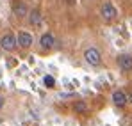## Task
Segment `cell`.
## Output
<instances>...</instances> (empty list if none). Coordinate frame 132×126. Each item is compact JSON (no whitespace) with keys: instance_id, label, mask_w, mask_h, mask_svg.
Wrapping results in <instances>:
<instances>
[{"instance_id":"cell-1","label":"cell","mask_w":132,"mask_h":126,"mask_svg":"<svg viewBox=\"0 0 132 126\" xmlns=\"http://www.w3.org/2000/svg\"><path fill=\"white\" fill-rule=\"evenodd\" d=\"M84 59H86V62L89 66H100V62H102V53L96 48H88L84 52Z\"/></svg>"},{"instance_id":"cell-2","label":"cell","mask_w":132,"mask_h":126,"mask_svg":"<svg viewBox=\"0 0 132 126\" xmlns=\"http://www.w3.org/2000/svg\"><path fill=\"white\" fill-rule=\"evenodd\" d=\"M0 46H2V50H5V52H13V50L18 46L16 36H14V34H5V36H2V37H0Z\"/></svg>"},{"instance_id":"cell-3","label":"cell","mask_w":132,"mask_h":126,"mask_svg":"<svg viewBox=\"0 0 132 126\" xmlns=\"http://www.w3.org/2000/svg\"><path fill=\"white\" fill-rule=\"evenodd\" d=\"M100 14H102V18L105 21H112L118 16V11H116V7L112 4H104L102 9H100Z\"/></svg>"},{"instance_id":"cell-4","label":"cell","mask_w":132,"mask_h":126,"mask_svg":"<svg viewBox=\"0 0 132 126\" xmlns=\"http://www.w3.org/2000/svg\"><path fill=\"white\" fill-rule=\"evenodd\" d=\"M112 103L118 106V108H123V106L129 103V96H127L121 89H118V91L112 92Z\"/></svg>"},{"instance_id":"cell-5","label":"cell","mask_w":132,"mask_h":126,"mask_svg":"<svg viewBox=\"0 0 132 126\" xmlns=\"http://www.w3.org/2000/svg\"><path fill=\"white\" fill-rule=\"evenodd\" d=\"M118 66L121 71H132V55H129V53L118 55Z\"/></svg>"},{"instance_id":"cell-6","label":"cell","mask_w":132,"mask_h":126,"mask_svg":"<svg viewBox=\"0 0 132 126\" xmlns=\"http://www.w3.org/2000/svg\"><path fill=\"white\" fill-rule=\"evenodd\" d=\"M16 41H18V46H22V48H29L30 44H32V34H29V32H18V36H16Z\"/></svg>"},{"instance_id":"cell-7","label":"cell","mask_w":132,"mask_h":126,"mask_svg":"<svg viewBox=\"0 0 132 126\" xmlns=\"http://www.w3.org/2000/svg\"><path fill=\"white\" fill-rule=\"evenodd\" d=\"M13 13H14V16H18V18H25V16H29V7L23 4V2H16L14 5H13Z\"/></svg>"},{"instance_id":"cell-8","label":"cell","mask_w":132,"mask_h":126,"mask_svg":"<svg viewBox=\"0 0 132 126\" xmlns=\"http://www.w3.org/2000/svg\"><path fill=\"white\" fill-rule=\"evenodd\" d=\"M39 44H41V48H43V50H50V48H54L55 39H54V36H52L50 32H46V34H43V36H41Z\"/></svg>"},{"instance_id":"cell-9","label":"cell","mask_w":132,"mask_h":126,"mask_svg":"<svg viewBox=\"0 0 132 126\" xmlns=\"http://www.w3.org/2000/svg\"><path fill=\"white\" fill-rule=\"evenodd\" d=\"M41 21H43V16H41V13H39L38 9H34L32 13H29V23H30L32 27H39Z\"/></svg>"},{"instance_id":"cell-10","label":"cell","mask_w":132,"mask_h":126,"mask_svg":"<svg viewBox=\"0 0 132 126\" xmlns=\"http://www.w3.org/2000/svg\"><path fill=\"white\" fill-rule=\"evenodd\" d=\"M73 110H75L77 114H86V112H88V105H86L84 101H75Z\"/></svg>"},{"instance_id":"cell-11","label":"cell","mask_w":132,"mask_h":126,"mask_svg":"<svg viewBox=\"0 0 132 126\" xmlns=\"http://www.w3.org/2000/svg\"><path fill=\"white\" fill-rule=\"evenodd\" d=\"M43 82H45V85H46L48 89H52V87L55 85V80H54V76H50V75H46V76H45Z\"/></svg>"},{"instance_id":"cell-12","label":"cell","mask_w":132,"mask_h":126,"mask_svg":"<svg viewBox=\"0 0 132 126\" xmlns=\"http://www.w3.org/2000/svg\"><path fill=\"white\" fill-rule=\"evenodd\" d=\"M2 106H4V98L0 96V108H2Z\"/></svg>"},{"instance_id":"cell-13","label":"cell","mask_w":132,"mask_h":126,"mask_svg":"<svg viewBox=\"0 0 132 126\" xmlns=\"http://www.w3.org/2000/svg\"><path fill=\"white\" fill-rule=\"evenodd\" d=\"M129 103H130V105H132V92H130V94H129Z\"/></svg>"}]
</instances>
